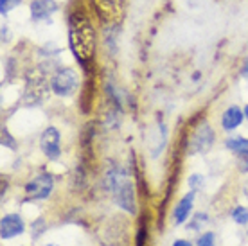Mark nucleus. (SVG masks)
<instances>
[{"instance_id": "f257e3e1", "label": "nucleus", "mask_w": 248, "mask_h": 246, "mask_svg": "<svg viewBox=\"0 0 248 246\" xmlns=\"http://www.w3.org/2000/svg\"><path fill=\"white\" fill-rule=\"evenodd\" d=\"M105 189L112 192L115 203L128 214L135 215L137 205H135V191L133 184L128 180V174L123 167L117 166L115 162H110V167L105 172Z\"/></svg>"}, {"instance_id": "f03ea898", "label": "nucleus", "mask_w": 248, "mask_h": 246, "mask_svg": "<svg viewBox=\"0 0 248 246\" xmlns=\"http://www.w3.org/2000/svg\"><path fill=\"white\" fill-rule=\"evenodd\" d=\"M70 47L74 56L79 60L83 65L92 60L93 50H95V34H93V27L88 22L87 16L74 13L70 16Z\"/></svg>"}, {"instance_id": "7ed1b4c3", "label": "nucleus", "mask_w": 248, "mask_h": 246, "mask_svg": "<svg viewBox=\"0 0 248 246\" xmlns=\"http://www.w3.org/2000/svg\"><path fill=\"white\" fill-rule=\"evenodd\" d=\"M54 189V180L50 174L47 172H42L34 176L32 180H29L25 184V196L24 201H40V200H45V198L50 196V192Z\"/></svg>"}, {"instance_id": "20e7f679", "label": "nucleus", "mask_w": 248, "mask_h": 246, "mask_svg": "<svg viewBox=\"0 0 248 246\" xmlns=\"http://www.w3.org/2000/svg\"><path fill=\"white\" fill-rule=\"evenodd\" d=\"M78 74L72 68H60L56 74L52 76L50 81V90L56 93L58 97H68L78 90Z\"/></svg>"}, {"instance_id": "39448f33", "label": "nucleus", "mask_w": 248, "mask_h": 246, "mask_svg": "<svg viewBox=\"0 0 248 246\" xmlns=\"http://www.w3.org/2000/svg\"><path fill=\"white\" fill-rule=\"evenodd\" d=\"M214 144V131L209 124H202L189 140V153H207Z\"/></svg>"}, {"instance_id": "423d86ee", "label": "nucleus", "mask_w": 248, "mask_h": 246, "mask_svg": "<svg viewBox=\"0 0 248 246\" xmlns=\"http://www.w3.org/2000/svg\"><path fill=\"white\" fill-rule=\"evenodd\" d=\"M40 148L44 154L50 160H58L62 154V146H60V131L54 126H49L40 137Z\"/></svg>"}, {"instance_id": "0eeeda50", "label": "nucleus", "mask_w": 248, "mask_h": 246, "mask_svg": "<svg viewBox=\"0 0 248 246\" xmlns=\"http://www.w3.org/2000/svg\"><path fill=\"white\" fill-rule=\"evenodd\" d=\"M25 223L18 214H6L0 221V237L6 239H13L16 235L24 234Z\"/></svg>"}, {"instance_id": "6e6552de", "label": "nucleus", "mask_w": 248, "mask_h": 246, "mask_svg": "<svg viewBox=\"0 0 248 246\" xmlns=\"http://www.w3.org/2000/svg\"><path fill=\"white\" fill-rule=\"evenodd\" d=\"M192 205H194V191L187 192L186 196L182 198L176 203L173 210V223L174 225H184L189 219V215L192 212Z\"/></svg>"}, {"instance_id": "1a4fd4ad", "label": "nucleus", "mask_w": 248, "mask_h": 246, "mask_svg": "<svg viewBox=\"0 0 248 246\" xmlns=\"http://www.w3.org/2000/svg\"><path fill=\"white\" fill-rule=\"evenodd\" d=\"M58 11L56 0H32L31 2V18L34 22L47 20L50 15Z\"/></svg>"}, {"instance_id": "9d476101", "label": "nucleus", "mask_w": 248, "mask_h": 246, "mask_svg": "<svg viewBox=\"0 0 248 246\" xmlns=\"http://www.w3.org/2000/svg\"><path fill=\"white\" fill-rule=\"evenodd\" d=\"M243 119H245V111L237 106H230L221 115V126H223L225 131H234L236 128L241 126Z\"/></svg>"}, {"instance_id": "9b49d317", "label": "nucleus", "mask_w": 248, "mask_h": 246, "mask_svg": "<svg viewBox=\"0 0 248 246\" xmlns=\"http://www.w3.org/2000/svg\"><path fill=\"white\" fill-rule=\"evenodd\" d=\"M225 144L230 151L237 153L239 156H248V138H245V137H230Z\"/></svg>"}, {"instance_id": "f8f14e48", "label": "nucleus", "mask_w": 248, "mask_h": 246, "mask_svg": "<svg viewBox=\"0 0 248 246\" xmlns=\"http://www.w3.org/2000/svg\"><path fill=\"white\" fill-rule=\"evenodd\" d=\"M148 241H149L148 221H146V215H140L139 228H137V235H135V246H148Z\"/></svg>"}, {"instance_id": "ddd939ff", "label": "nucleus", "mask_w": 248, "mask_h": 246, "mask_svg": "<svg viewBox=\"0 0 248 246\" xmlns=\"http://www.w3.org/2000/svg\"><path fill=\"white\" fill-rule=\"evenodd\" d=\"M230 215H232V219H234L237 225H248V209L247 207L237 205L236 209L230 212Z\"/></svg>"}, {"instance_id": "4468645a", "label": "nucleus", "mask_w": 248, "mask_h": 246, "mask_svg": "<svg viewBox=\"0 0 248 246\" xmlns=\"http://www.w3.org/2000/svg\"><path fill=\"white\" fill-rule=\"evenodd\" d=\"M214 245H216V235H214V232H203L196 239V246H214Z\"/></svg>"}, {"instance_id": "2eb2a0df", "label": "nucleus", "mask_w": 248, "mask_h": 246, "mask_svg": "<svg viewBox=\"0 0 248 246\" xmlns=\"http://www.w3.org/2000/svg\"><path fill=\"white\" fill-rule=\"evenodd\" d=\"M207 221H209V215L203 214V212H200V214L194 215V219H192V223H191V225H189L187 228H189L191 232H198L200 227H202L203 223H207Z\"/></svg>"}, {"instance_id": "dca6fc26", "label": "nucleus", "mask_w": 248, "mask_h": 246, "mask_svg": "<svg viewBox=\"0 0 248 246\" xmlns=\"http://www.w3.org/2000/svg\"><path fill=\"white\" fill-rule=\"evenodd\" d=\"M22 0H0V15H7L13 7H16Z\"/></svg>"}, {"instance_id": "f3484780", "label": "nucleus", "mask_w": 248, "mask_h": 246, "mask_svg": "<svg viewBox=\"0 0 248 246\" xmlns=\"http://www.w3.org/2000/svg\"><path fill=\"white\" fill-rule=\"evenodd\" d=\"M2 146L4 148H9V149H16V140L9 135V131L6 128L2 129Z\"/></svg>"}, {"instance_id": "a211bd4d", "label": "nucleus", "mask_w": 248, "mask_h": 246, "mask_svg": "<svg viewBox=\"0 0 248 246\" xmlns=\"http://www.w3.org/2000/svg\"><path fill=\"white\" fill-rule=\"evenodd\" d=\"M119 2H121V0H95L97 7H105V11H110V13L117 9Z\"/></svg>"}, {"instance_id": "6ab92c4d", "label": "nucleus", "mask_w": 248, "mask_h": 246, "mask_svg": "<svg viewBox=\"0 0 248 246\" xmlns=\"http://www.w3.org/2000/svg\"><path fill=\"white\" fill-rule=\"evenodd\" d=\"M202 185H203V176H200V174H192L189 176V187H191V191H198L202 189Z\"/></svg>"}, {"instance_id": "aec40b11", "label": "nucleus", "mask_w": 248, "mask_h": 246, "mask_svg": "<svg viewBox=\"0 0 248 246\" xmlns=\"http://www.w3.org/2000/svg\"><path fill=\"white\" fill-rule=\"evenodd\" d=\"M239 169H241V172H248V156H241Z\"/></svg>"}, {"instance_id": "412c9836", "label": "nucleus", "mask_w": 248, "mask_h": 246, "mask_svg": "<svg viewBox=\"0 0 248 246\" xmlns=\"http://www.w3.org/2000/svg\"><path fill=\"white\" fill-rule=\"evenodd\" d=\"M173 246H192V245L189 243V241H186V239H178V241H174Z\"/></svg>"}, {"instance_id": "4be33fe9", "label": "nucleus", "mask_w": 248, "mask_h": 246, "mask_svg": "<svg viewBox=\"0 0 248 246\" xmlns=\"http://www.w3.org/2000/svg\"><path fill=\"white\" fill-rule=\"evenodd\" d=\"M241 72H243V76H245V77H248V63H247V65H245V67H243Z\"/></svg>"}, {"instance_id": "5701e85b", "label": "nucleus", "mask_w": 248, "mask_h": 246, "mask_svg": "<svg viewBox=\"0 0 248 246\" xmlns=\"http://www.w3.org/2000/svg\"><path fill=\"white\" fill-rule=\"evenodd\" d=\"M243 111H245V117H247V119H248V105H247V106H245V110H243Z\"/></svg>"}, {"instance_id": "b1692460", "label": "nucleus", "mask_w": 248, "mask_h": 246, "mask_svg": "<svg viewBox=\"0 0 248 246\" xmlns=\"http://www.w3.org/2000/svg\"><path fill=\"white\" fill-rule=\"evenodd\" d=\"M245 194H247V198H248V182L245 184Z\"/></svg>"}, {"instance_id": "393cba45", "label": "nucleus", "mask_w": 248, "mask_h": 246, "mask_svg": "<svg viewBox=\"0 0 248 246\" xmlns=\"http://www.w3.org/2000/svg\"><path fill=\"white\" fill-rule=\"evenodd\" d=\"M45 246H56V245H45Z\"/></svg>"}, {"instance_id": "a878e982", "label": "nucleus", "mask_w": 248, "mask_h": 246, "mask_svg": "<svg viewBox=\"0 0 248 246\" xmlns=\"http://www.w3.org/2000/svg\"><path fill=\"white\" fill-rule=\"evenodd\" d=\"M247 234H248V232H247Z\"/></svg>"}]
</instances>
